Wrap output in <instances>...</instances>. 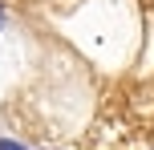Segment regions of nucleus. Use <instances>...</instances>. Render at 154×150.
Returning <instances> with one entry per match:
<instances>
[{
	"label": "nucleus",
	"instance_id": "obj_1",
	"mask_svg": "<svg viewBox=\"0 0 154 150\" xmlns=\"http://www.w3.org/2000/svg\"><path fill=\"white\" fill-rule=\"evenodd\" d=\"M0 150H29V146H16V142H4L0 138Z\"/></svg>",
	"mask_w": 154,
	"mask_h": 150
},
{
	"label": "nucleus",
	"instance_id": "obj_2",
	"mask_svg": "<svg viewBox=\"0 0 154 150\" xmlns=\"http://www.w3.org/2000/svg\"><path fill=\"white\" fill-rule=\"evenodd\" d=\"M0 20H4V12H0Z\"/></svg>",
	"mask_w": 154,
	"mask_h": 150
}]
</instances>
